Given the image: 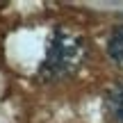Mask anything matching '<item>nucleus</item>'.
I'll return each instance as SVG.
<instances>
[{
  "mask_svg": "<svg viewBox=\"0 0 123 123\" xmlns=\"http://www.w3.org/2000/svg\"><path fill=\"white\" fill-rule=\"evenodd\" d=\"M84 55H87V46H84L82 37L59 27L50 37L46 57L41 62L37 75L43 82H55V80L68 78L71 73H75L80 68V64L84 62Z\"/></svg>",
  "mask_w": 123,
  "mask_h": 123,
  "instance_id": "nucleus-1",
  "label": "nucleus"
},
{
  "mask_svg": "<svg viewBox=\"0 0 123 123\" xmlns=\"http://www.w3.org/2000/svg\"><path fill=\"white\" fill-rule=\"evenodd\" d=\"M107 112L116 123H123V82L107 93Z\"/></svg>",
  "mask_w": 123,
  "mask_h": 123,
  "instance_id": "nucleus-2",
  "label": "nucleus"
},
{
  "mask_svg": "<svg viewBox=\"0 0 123 123\" xmlns=\"http://www.w3.org/2000/svg\"><path fill=\"white\" fill-rule=\"evenodd\" d=\"M107 53H110V57L116 62V64L123 66V27H116L114 32H112L110 41H107Z\"/></svg>",
  "mask_w": 123,
  "mask_h": 123,
  "instance_id": "nucleus-3",
  "label": "nucleus"
}]
</instances>
